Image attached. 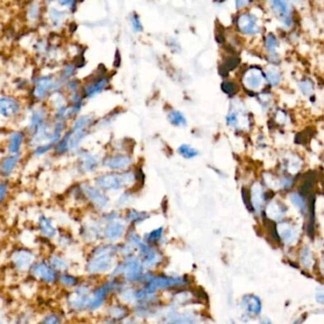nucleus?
<instances>
[{"label":"nucleus","instance_id":"f257e3e1","mask_svg":"<svg viewBox=\"0 0 324 324\" xmlns=\"http://www.w3.org/2000/svg\"><path fill=\"white\" fill-rule=\"evenodd\" d=\"M134 180L132 173H108L97 178L96 184L100 188L106 190H114L129 186Z\"/></svg>","mask_w":324,"mask_h":324},{"label":"nucleus","instance_id":"f03ea898","mask_svg":"<svg viewBox=\"0 0 324 324\" xmlns=\"http://www.w3.org/2000/svg\"><path fill=\"white\" fill-rule=\"evenodd\" d=\"M112 246H102L94 251V258L88 263V270L91 273L108 270L112 265Z\"/></svg>","mask_w":324,"mask_h":324},{"label":"nucleus","instance_id":"7ed1b4c3","mask_svg":"<svg viewBox=\"0 0 324 324\" xmlns=\"http://www.w3.org/2000/svg\"><path fill=\"white\" fill-rule=\"evenodd\" d=\"M241 82L244 89L248 92L257 93L262 89L266 82L265 73L259 67H251L242 74Z\"/></svg>","mask_w":324,"mask_h":324},{"label":"nucleus","instance_id":"20e7f679","mask_svg":"<svg viewBox=\"0 0 324 324\" xmlns=\"http://www.w3.org/2000/svg\"><path fill=\"white\" fill-rule=\"evenodd\" d=\"M269 5L274 14L282 22L283 28H291L293 13L290 0H269Z\"/></svg>","mask_w":324,"mask_h":324},{"label":"nucleus","instance_id":"39448f33","mask_svg":"<svg viewBox=\"0 0 324 324\" xmlns=\"http://www.w3.org/2000/svg\"><path fill=\"white\" fill-rule=\"evenodd\" d=\"M236 27L240 33L253 36L261 32V26L258 18L251 12H241L236 20Z\"/></svg>","mask_w":324,"mask_h":324},{"label":"nucleus","instance_id":"423d86ee","mask_svg":"<svg viewBox=\"0 0 324 324\" xmlns=\"http://www.w3.org/2000/svg\"><path fill=\"white\" fill-rule=\"evenodd\" d=\"M118 267L120 268V270L117 268L115 270V274L123 273L125 275V279L129 282H135L137 280L141 279L143 275L142 264L133 257H129L122 265Z\"/></svg>","mask_w":324,"mask_h":324},{"label":"nucleus","instance_id":"0eeeda50","mask_svg":"<svg viewBox=\"0 0 324 324\" xmlns=\"http://www.w3.org/2000/svg\"><path fill=\"white\" fill-rule=\"evenodd\" d=\"M186 284V281L182 278H169V277H151L146 284V289L153 294L157 289L168 287H176Z\"/></svg>","mask_w":324,"mask_h":324},{"label":"nucleus","instance_id":"6e6552de","mask_svg":"<svg viewBox=\"0 0 324 324\" xmlns=\"http://www.w3.org/2000/svg\"><path fill=\"white\" fill-rule=\"evenodd\" d=\"M109 84V78L105 73H99V75L91 78V80L85 85L83 95L86 98H92L95 95L102 93Z\"/></svg>","mask_w":324,"mask_h":324},{"label":"nucleus","instance_id":"1a4fd4ad","mask_svg":"<svg viewBox=\"0 0 324 324\" xmlns=\"http://www.w3.org/2000/svg\"><path fill=\"white\" fill-rule=\"evenodd\" d=\"M59 88V82L50 76L40 77L34 85L33 94L37 99H43L51 91Z\"/></svg>","mask_w":324,"mask_h":324},{"label":"nucleus","instance_id":"9d476101","mask_svg":"<svg viewBox=\"0 0 324 324\" xmlns=\"http://www.w3.org/2000/svg\"><path fill=\"white\" fill-rule=\"evenodd\" d=\"M20 111V105L16 99L10 96L2 95L0 98V112L6 118L14 117Z\"/></svg>","mask_w":324,"mask_h":324},{"label":"nucleus","instance_id":"9b49d317","mask_svg":"<svg viewBox=\"0 0 324 324\" xmlns=\"http://www.w3.org/2000/svg\"><path fill=\"white\" fill-rule=\"evenodd\" d=\"M70 304L73 309L81 310L86 308L88 305H91L92 301L89 298L88 295V288L86 287H80L77 289V291L73 293L70 298Z\"/></svg>","mask_w":324,"mask_h":324},{"label":"nucleus","instance_id":"f8f14e48","mask_svg":"<svg viewBox=\"0 0 324 324\" xmlns=\"http://www.w3.org/2000/svg\"><path fill=\"white\" fill-rule=\"evenodd\" d=\"M11 261L17 269L26 270L32 264L33 256L31 252L21 249V250L15 251L12 254Z\"/></svg>","mask_w":324,"mask_h":324},{"label":"nucleus","instance_id":"ddd939ff","mask_svg":"<svg viewBox=\"0 0 324 324\" xmlns=\"http://www.w3.org/2000/svg\"><path fill=\"white\" fill-rule=\"evenodd\" d=\"M31 273L35 278L40 279L46 282H54L56 278V274L54 270L43 262L34 264L31 267Z\"/></svg>","mask_w":324,"mask_h":324},{"label":"nucleus","instance_id":"4468645a","mask_svg":"<svg viewBox=\"0 0 324 324\" xmlns=\"http://www.w3.org/2000/svg\"><path fill=\"white\" fill-rule=\"evenodd\" d=\"M240 306L251 315H258L261 310V303L260 299L254 295H247L242 298Z\"/></svg>","mask_w":324,"mask_h":324},{"label":"nucleus","instance_id":"2eb2a0df","mask_svg":"<svg viewBox=\"0 0 324 324\" xmlns=\"http://www.w3.org/2000/svg\"><path fill=\"white\" fill-rule=\"evenodd\" d=\"M141 255L143 257V261L146 266H153L155 265L157 262L160 260V255L157 253L156 251L153 250L150 246L146 245L145 242H141V244L138 246Z\"/></svg>","mask_w":324,"mask_h":324},{"label":"nucleus","instance_id":"dca6fc26","mask_svg":"<svg viewBox=\"0 0 324 324\" xmlns=\"http://www.w3.org/2000/svg\"><path fill=\"white\" fill-rule=\"evenodd\" d=\"M131 164V159L128 156L124 155H116V156L109 157L104 161L105 167L119 170L125 169Z\"/></svg>","mask_w":324,"mask_h":324},{"label":"nucleus","instance_id":"f3484780","mask_svg":"<svg viewBox=\"0 0 324 324\" xmlns=\"http://www.w3.org/2000/svg\"><path fill=\"white\" fill-rule=\"evenodd\" d=\"M113 285H114L113 282L106 283L102 287L98 288L94 292V299L92 300V303H91V305H90L91 309H96V308L100 307L103 304L105 300H106V297L108 295V293L111 290V288L113 287Z\"/></svg>","mask_w":324,"mask_h":324},{"label":"nucleus","instance_id":"a211bd4d","mask_svg":"<svg viewBox=\"0 0 324 324\" xmlns=\"http://www.w3.org/2000/svg\"><path fill=\"white\" fill-rule=\"evenodd\" d=\"M84 190H85V193L87 194L88 198L90 199L96 207L102 209L107 206L108 198L105 196L104 194H102L98 189L87 186V187H85Z\"/></svg>","mask_w":324,"mask_h":324},{"label":"nucleus","instance_id":"6ab92c4d","mask_svg":"<svg viewBox=\"0 0 324 324\" xmlns=\"http://www.w3.org/2000/svg\"><path fill=\"white\" fill-rule=\"evenodd\" d=\"M124 230H125V226L122 223L118 221H112L107 225L105 229V235L108 240H116L122 236Z\"/></svg>","mask_w":324,"mask_h":324},{"label":"nucleus","instance_id":"aec40b11","mask_svg":"<svg viewBox=\"0 0 324 324\" xmlns=\"http://www.w3.org/2000/svg\"><path fill=\"white\" fill-rule=\"evenodd\" d=\"M278 45H279V42H278L277 37L273 33H268L264 39V47H265V50L268 52V55L270 56L271 61L278 60V55L276 52Z\"/></svg>","mask_w":324,"mask_h":324},{"label":"nucleus","instance_id":"412c9836","mask_svg":"<svg viewBox=\"0 0 324 324\" xmlns=\"http://www.w3.org/2000/svg\"><path fill=\"white\" fill-rule=\"evenodd\" d=\"M240 64V59L235 56V55H231L228 56L224 59V61L222 64L219 66V73L221 76H226L229 72L234 71Z\"/></svg>","mask_w":324,"mask_h":324},{"label":"nucleus","instance_id":"4be33fe9","mask_svg":"<svg viewBox=\"0 0 324 324\" xmlns=\"http://www.w3.org/2000/svg\"><path fill=\"white\" fill-rule=\"evenodd\" d=\"M315 232V197L313 195L309 199V210L307 220V234L312 237Z\"/></svg>","mask_w":324,"mask_h":324},{"label":"nucleus","instance_id":"5701e85b","mask_svg":"<svg viewBox=\"0 0 324 324\" xmlns=\"http://www.w3.org/2000/svg\"><path fill=\"white\" fill-rule=\"evenodd\" d=\"M265 78H266V83L269 84V86L271 87H278L282 82V74L277 69L273 67L269 68L265 72Z\"/></svg>","mask_w":324,"mask_h":324},{"label":"nucleus","instance_id":"b1692460","mask_svg":"<svg viewBox=\"0 0 324 324\" xmlns=\"http://www.w3.org/2000/svg\"><path fill=\"white\" fill-rule=\"evenodd\" d=\"M19 160V155H13V156L8 157L3 160L1 164V171L3 175H9L12 169L16 166L17 162Z\"/></svg>","mask_w":324,"mask_h":324},{"label":"nucleus","instance_id":"393cba45","mask_svg":"<svg viewBox=\"0 0 324 324\" xmlns=\"http://www.w3.org/2000/svg\"><path fill=\"white\" fill-rule=\"evenodd\" d=\"M45 119V111L43 109H37L32 112L30 121V128L31 130H37L43 124Z\"/></svg>","mask_w":324,"mask_h":324},{"label":"nucleus","instance_id":"a878e982","mask_svg":"<svg viewBox=\"0 0 324 324\" xmlns=\"http://www.w3.org/2000/svg\"><path fill=\"white\" fill-rule=\"evenodd\" d=\"M39 229L42 234L47 237H53L55 235V229L52 224V221L46 217H41L39 219Z\"/></svg>","mask_w":324,"mask_h":324},{"label":"nucleus","instance_id":"bb28decb","mask_svg":"<svg viewBox=\"0 0 324 324\" xmlns=\"http://www.w3.org/2000/svg\"><path fill=\"white\" fill-rule=\"evenodd\" d=\"M23 138H24V135L21 132H15L10 135V142H9V151L10 153L18 152L21 144L23 142Z\"/></svg>","mask_w":324,"mask_h":324},{"label":"nucleus","instance_id":"cd10ccee","mask_svg":"<svg viewBox=\"0 0 324 324\" xmlns=\"http://www.w3.org/2000/svg\"><path fill=\"white\" fill-rule=\"evenodd\" d=\"M167 117H168L169 122L173 125L180 126V125H185L187 124V120H186L185 116L178 110H174V109L170 110L167 114Z\"/></svg>","mask_w":324,"mask_h":324},{"label":"nucleus","instance_id":"c85d7f7f","mask_svg":"<svg viewBox=\"0 0 324 324\" xmlns=\"http://www.w3.org/2000/svg\"><path fill=\"white\" fill-rule=\"evenodd\" d=\"M221 91L229 96H233L235 94H238L239 92V86L233 81H229V80H225L223 81L221 85H220Z\"/></svg>","mask_w":324,"mask_h":324},{"label":"nucleus","instance_id":"c756f323","mask_svg":"<svg viewBox=\"0 0 324 324\" xmlns=\"http://www.w3.org/2000/svg\"><path fill=\"white\" fill-rule=\"evenodd\" d=\"M93 123V118L91 116H82L78 118L73 125V129H87Z\"/></svg>","mask_w":324,"mask_h":324},{"label":"nucleus","instance_id":"7c9ffc66","mask_svg":"<svg viewBox=\"0 0 324 324\" xmlns=\"http://www.w3.org/2000/svg\"><path fill=\"white\" fill-rule=\"evenodd\" d=\"M81 166L83 167L84 170H87V171L94 170V168L97 166V160L92 155L85 154L82 156Z\"/></svg>","mask_w":324,"mask_h":324},{"label":"nucleus","instance_id":"2f4dec72","mask_svg":"<svg viewBox=\"0 0 324 324\" xmlns=\"http://www.w3.org/2000/svg\"><path fill=\"white\" fill-rule=\"evenodd\" d=\"M178 152L182 156L185 157L187 159L194 158V157L197 156L199 154L198 151L195 148H193V147H191V146H188V145H183V146H180L178 148Z\"/></svg>","mask_w":324,"mask_h":324},{"label":"nucleus","instance_id":"473e14b6","mask_svg":"<svg viewBox=\"0 0 324 324\" xmlns=\"http://www.w3.org/2000/svg\"><path fill=\"white\" fill-rule=\"evenodd\" d=\"M147 217H148L147 213L140 212V211H137V210H131L127 214V219L130 220L131 222H134V223H138V222L146 219Z\"/></svg>","mask_w":324,"mask_h":324},{"label":"nucleus","instance_id":"72a5a7b5","mask_svg":"<svg viewBox=\"0 0 324 324\" xmlns=\"http://www.w3.org/2000/svg\"><path fill=\"white\" fill-rule=\"evenodd\" d=\"M299 88L304 95L310 96L313 94L314 84L310 79H303L299 83Z\"/></svg>","mask_w":324,"mask_h":324},{"label":"nucleus","instance_id":"f704fd0d","mask_svg":"<svg viewBox=\"0 0 324 324\" xmlns=\"http://www.w3.org/2000/svg\"><path fill=\"white\" fill-rule=\"evenodd\" d=\"M39 10H40V7L37 3L35 2L31 3L27 11V17L31 21L37 20V18L39 17Z\"/></svg>","mask_w":324,"mask_h":324},{"label":"nucleus","instance_id":"c9c22d12","mask_svg":"<svg viewBox=\"0 0 324 324\" xmlns=\"http://www.w3.org/2000/svg\"><path fill=\"white\" fill-rule=\"evenodd\" d=\"M162 235H163V227H160V228H157V229L147 233L145 239L149 243H154V242H157V241L160 240Z\"/></svg>","mask_w":324,"mask_h":324},{"label":"nucleus","instance_id":"e433bc0d","mask_svg":"<svg viewBox=\"0 0 324 324\" xmlns=\"http://www.w3.org/2000/svg\"><path fill=\"white\" fill-rule=\"evenodd\" d=\"M64 17H65V13L63 11L52 9L50 12V18L52 19V25L54 26L60 25L64 20Z\"/></svg>","mask_w":324,"mask_h":324},{"label":"nucleus","instance_id":"4c0bfd02","mask_svg":"<svg viewBox=\"0 0 324 324\" xmlns=\"http://www.w3.org/2000/svg\"><path fill=\"white\" fill-rule=\"evenodd\" d=\"M315 183V177L313 174H310L307 179H305L304 183L301 188V194L302 195H306L309 193V191L312 189Z\"/></svg>","mask_w":324,"mask_h":324},{"label":"nucleus","instance_id":"58836bf2","mask_svg":"<svg viewBox=\"0 0 324 324\" xmlns=\"http://www.w3.org/2000/svg\"><path fill=\"white\" fill-rule=\"evenodd\" d=\"M129 20H130V25L133 29V31L135 32H141L143 31V25L141 23V20L138 16L137 13H132L129 17Z\"/></svg>","mask_w":324,"mask_h":324},{"label":"nucleus","instance_id":"ea45409f","mask_svg":"<svg viewBox=\"0 0 324 324\" xmlns=\"http://www.w3.org/2000/svg\"><path fill=\"white\" fill-rule=\"evenodd\" d=\"M291 201L293 202V204L298 207L299 209H302V210H304L305 209V202L303 200V197L297 193H294L291 195Z\"/></svg>","mask_w":324,"mask_h":324},{"label":"nucleus","instance_id":"a19ab883","mask_svg":"<svg viewBox=\"0 0 324 324\" xmlns=\"http://www.w3.org/2000/svg\"><path fill=\"white\" fill-rule=\"evenodd\" d=\"M60 282L62 283L63 285H65V286H74L77 283V281H76V279L74 277H73V276L62 275L60 277Z\"/></svg>","mask_w":324,"mask_h":324},{"label":"nucleus","instance_id":"79ce46f5","mask_svg":"<svg viewBox=\"0 0 324 324\" xmlns=\"http://www.w3.org/2000/svg\"><path fill=\"white\" fill-rule=\"evenodd\" d=\"M75 66H73L72 64L67 65L62 71V79H68L70 77H72L74 73H75Z\"/></svg>","mask_w":324,"mask_h":324},{"label":"nucleus","instance_id":"37998d69","mask_svg":"<svg viewBox=\"0 0 324 324\" xmlns=\"http://www.w3.org/2000/svg\"><path fill=\"white\" fill-rule=\"evenodd\" d=\"M302 261H303V265L305 267H310V264H311V256H310L309 249L306 248V247L302 252Z\"/></svg>","mask_w":324,"mask_h":324},{"label":"nucleus","instance_id":"c03bdc74","mask_svg":"<svg viewBox=\"0 0 324 324\" xmlns=\"http://www.w3.org/2000/svg\"><path fill=\"white\" fill-rule=\"evenodd\" d=\"M51 262H52V266H54L57 269L64 270V269L67 268V264L65 263V261L61 260L60 258H58V257H52V259H51Z\"/></svg>","mask_w":324,"mask_h":324},{"label":"nucleus","instance_id":"a18cd8bd","mask_svg":"<svg viewBox=\"0 0 324 324\" xmlns=\"http://www.w3.org/2000/svg\"><path fill=\"white\" fill-rule=\"evenodd\" d=\"M254 0H235V7L237 10H242L248 7Z\"/></svg>","mask_w":324,"mask_h":324},{"label":"nucleus","instance_id":"49530a36","mask_svg":"<svg viewBox=\"0 0 324 324\" xmlns=\"http://www.w3.org/2000/svg\"><path fill=\"white\" fill-rule=\"evenodd\" d=\"M58 4H60L61 6L67 7L68 9L73 10L75 8L76 5V0H55Z\"/></svg>","mask_w":324,"mask_h":324},{"label":"nucleus","instance_id":"de8ad7c7","mask_svg":"<svg viewBox=\"0 0 324 324\" xmlns=\"http://www.w3.org/2000/svg\"><path fill=\"white\" fill-rule=\"evenodd\" d=\"M241 193H242V198H243V201H244V204H245L246 208L249 209V211H252L253 208H252V205H251L250 196H249L248 191L245 188H242Z\"/></svg>","mask_w":324,"mask_h":324},{"label":"nucleus","instance_id":"09e8293b","mask_svg":"<svg viewBox=\"0 0 324 324\" xmlns=\"http://www.w3.org/2000/svg\"><path fill=\"white\" fill-rule=\"evenodd\" d=\"M126 312L123 307H113L111 309V316L115 318H123Z\"/></svg>","mask_w":324,"mask_h":324},{"label":"nucleus","instance_id":"8fccbe9b","mask_svg":"<svg viewBox=\"0 0 324 324\" xmlns=\"http://www.w3.org/2000/svg\"><path fill=\"white\" fill-rule=\"evenodd\" d=\"M60 322H61L60 319H59L57 316H55V315H50V316H48L47 318H45V320L43 321L44 324H58V323H60Z\"/></svg>","mask_w":324,"mask_h":324},{"label":"nucleus","instance_id":"3c124183","mask_svg":"<svg viewBox=\"0 0 324 324\" xmlns=\"http://www.w3.org/2000/svg\"><path fill=\"white\" fill-rule=\"evenodd\" d=\"M52 145H53V143H50V144H47L46 146H42L37 147V148L35 149V151H34V154H36V155H40V154H43V153L47 152L48 150H50V149L52 148Z\"/></svg>","mask_w":324,"mask_h":324},{"label":"nucleus","instance_id":"603ef678","mask_svg":"<svg viewBox=\"0 0 324 324\" xmlns=\"http://www.w3.org/2000/svg\"><path fill=\"white\" fill-rule=\"evenodd\" d=\"M6 191H7V185H6L5 183H2V184H1V187H0V196H1V201H3L4 198H5Z\"/></svg>","mask_w":324,"mask_h":324},{"label":"nucleus","instance_id":"864d4df0","mask_svg":"<svg viewBox=\"0 0 324 324\" xmlns=\"http://www.w3.org/2000/svg\"><path fill=\"white\" fill-rule=\"evenodd\" d=\"M120 63H121V57H120V54H119V52L117 51L116 52V55H115L114 58V66L115 67H119L120 66Z\"/></svg>","mask_w":324,"mask_h":324},{"label":"nucleus","instance_id":"5fc2aeb1","mask_svg":"<svg viewBox=\"0 0 324 324\" xmlns=\"http://www.w3.org/2000/svg\"><path fill=\"white\" fill-rule=\"evenodd\" d=\"M316 299H317L318 303L324 304V294H318L317 297H316Z\"/></svg>","mask_w":324,"mask_h":324},{"label":"nucleus","instance_id":"6e6d98bb","mask_svg":"<svg viewBox=\"0 0 324 324\" xmlns=\"http://www.w3.org/2000/svg\"><path fill=\"white\" fill-rule=\"evenodd\" d=\"M216 2H218V3H221V2H223L224 0H215Z\"/></svg>","mask_w":324,"mask_h":324}]
</instances>
